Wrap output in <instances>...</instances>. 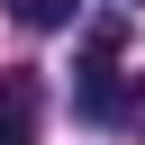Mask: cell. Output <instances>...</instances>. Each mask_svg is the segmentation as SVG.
Segmentation results:
<instances>
[{"instance_id": "obj_3", "label": "cell", "mask_w": 145, "mask_h": 145, "mask_svg": "<svg viewBox=\"0 0 145 145\" xmlns=\"http://www.w3.org/2000/svg\"><path fill=\"white\" fill-rule=\"evenodd\" d=\"M72 9H82V0H9V18L36 27V36H45V27H72Z\"/></svg>"}, {"instance_id": "obj_2", "label": "cell", "mask_w": 145, "mask_h": 145, "mask_svg": "<svg viewBox=\"0 0 145 145\" xmlns=\"http://www.w3.org/2000/svg\"><path fill=\"white\" fill-rule=\"evenodd\" d=\"M0 145H36V82L27 72L0 82Z\"/></svg>"}, {"instance_id": "obj_1", "label": "cell", "mask_w": 145, "mask_h": 145, "mask_svg": "<svg viewBox=\"0 0 145 145\" xmlns=\"http://www.w3.org/2000/svg\"><path fill=\"white\" fill-rule=\"evenodd\" d=\"M82 118L145 136V72H118V45H91V63H82Z\"/></svg>"}]
</instances>
